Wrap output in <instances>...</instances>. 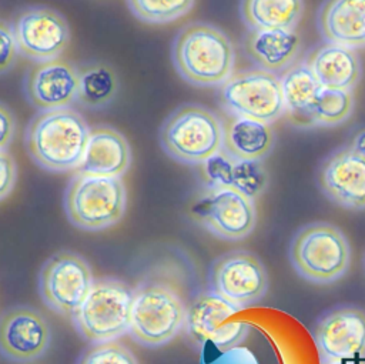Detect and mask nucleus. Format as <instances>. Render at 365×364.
Instances as JSON below:
<instances>
[{
    "instance_id": "nucleus-14",
    "label": "nucleus",
    "mask_w": 365,
    "mask_h": 364,
    "mask_svg": "<svg viewBox=\"0 0 365 364\" xmlns=\"http://www.w3.org/2000/svg\"><path fill=\"white\" fill-rule=\"evenodd\" d=\"M314 341L324 364L365 357V311L341 305L324 313L314 328Z\"/></svg>"
},
{
    "instance_id": "nucleus-5",
    "label": "nucleus",
    "mask_w": 365,
    "mask_h": 364,
    "mask_svg": "<svg viewBox=\"0 0 365 364\" xmlns=\"http://www.w3.org/2000/svg\"><path fill=\"white\" fill-rule=\"evenodd\" d=\"M127 206L121 177H101L76 171L64 191L68 221L86 231H101L117 224Z\"/></svg>"
},
{
    "instance_id": "nucleus-18",
    "label": "nucleus",
    "mask_w": 365,
    "mask_h": 364,
    "mask_svg": "<svg viewBox=\"0 0 365 364\" xmlns=\"http://www.w3.org/2000/svg\"><path fill=\"white\" fill-rule=\"evenodd\" d=\"M204 187L232 188L255 200L268 186V173L258 160H242L220 150L200 164Z\"/></svg>"
},
{
    "instance_id": "nucleus-7",
    "label": "nucleus",
    "mask_w": 365,
    "mask_h": 364,
    "mask_svg": "<svg viewBox=\"0 0 365 364\" xmlns=\"http://www.w3.org/2000/svg\"><path fill=\"white\" fill-rule=\"evenodd\" d=\"M134 290L113 277L94 280L81 307L71 317L78 334L93 344L115 341L130 330Z\"/></svg>"
},
{
    "instance_id": "nucleus-20",
    "label": "nucleus",
    "mask_w": 365,
    "mask_h": 364,
    "mask_svg": "<svg viewBox=\"0 0 365 364\" xmlns=\"http://www.w3.org/2000/svg\"><path fill=\"white\" fill-rule=\"evenodd\" d=\"M315 80L327 89L352 90L361 79V61L354 49L335 43L314 47L304 60Z\"/></svg>"
},
{
    "instance_id": "nucleus-17",
    "label": "nucleus",
    "mask_w": 365,
    "mask_h": 364,
    "mask_svg": "<svg viewBox=\"0 0 365 364\" xmlns=\"http://www.w3.org/2000/svg\"><path fill=\"white\" fill-rule=\"evenodd\" d=\"M324 194L348 210H365V158L349 146L331 153L318 171Z\"/></svg>"
},
{
    "instance_id": "nucleus-26",
    "label": "nucleus",
    "mask_w": 365,
    "mask_h": 364,
    "mask_svg": "<svg viewBox=\"0 0 365 364\" xmlns=\"http://www.w3.org/2000/svg\"><path fill=\"white\" fill-rule=\"evenodd\" d=\"M77 67V103L87 110H103L108 107L120 91L117 71L104 61H90Z\"/></svg>"
},
{
    "instance_id": "nucleus-15",
    "label": "nucleus",
    "mask_w": 365,
    "mask_h": 364,
    "mask_svg": "<svg viewBox=\"0 0 365 364\" xmlns=\"http://www.w3.org/2000/svg\"><path fill=\"white\" fill-rule=\"evenodd\" d=\"M51 328L46 317L26 305L0 314V354L14 363H30L46 354Z\"/></svg>"
},
{
    "instance_id": "nucleus-2",
    "label": "nucleus",
    "mask_w": 365,
    "mask_h": 364,
    "mask_svg": "<svg viewBox=\"0 0 365 364\" xmlns=\"http://www.w3.org/2000/svg\"><path fill=\"white\" fill-rule=\"evenodd\" d=\"M171 60L187 83L197 87H220L234 73L235 50L221 29L192 21L181 27L174 37Z\"/></svg>"
},
{
    "instance_id": "nucleus-29",
    "label": "nucleus",
    "mask_w": 365,
    "mask_h": 364,
    "mask_svg": "<svg viewBox=\"0 0 365 364\" xmlns=\"http://www.w3.org/2000/svg\"><path fill=\"white\" fill-rule=\"evenodd\" d=\"M77 364H138L133 351L121 343H97L87 348Z\"/></svg>"
},
{
    "instance_id": "nucleus-30",
    "label": "nucleus",
    "mask_w": 365,
    "mask_h": 364,
    "mask_svg": "<svg viewBox=\"0 0 365 364\" xmlns=\"http://www.w3.org/2000/svg\"><path fill=\"white\" fill-rule=\"evenodd\" d=\"M19 47L10 23L0 20V76L9 73L17 63Z\"/></svg>"
},
{
    "instance_id": "nucleus-12",
    "label": "nucleus",
    "mask_w": 365,
    "mask_h": 364,
    "mask_svg": "<svg viewBox=\"0 0 365 364\" xmlns=\"http://www.w3.org/2000/svg\"><path fill=\"white\" fill-rule=\"evenodd\" d=\"M20 54L38 63L61 57L70 43L66 17L48 6H26L10 21Z\"/></svg>"
},
{
    "instance_id": "nucleus-27",
    "label": "nucleus",
    "mask_w": 365,
    "mask_h": 364,
    "mask_svg": "<svg viewBox=\"0 0 365 364\" xmlns=\"http://www.w3.org/2000/svg\"><path fill=\"white\" fill-rule=\"evenodd\" d=\"M354 104L352 91L321 87L312 107L314 126L329 127L346 121L354 111Z\"/></svg>"
},
{
    "instance_id": "nucleus-8",
    "label": "nucleus",
    "mask_w": 365,
    "mask_h": 364,
    "mask_svg": "<svg viewBox=\"0 0 365 364\" xmlns=\"http://www.w3.org/2000/svg\"><path fill=\"white\" fill-rule=\"evenodd\" d=\"M218 100L227 114L269 124L285 113L281 79L262 69L232 73L220 86Z\"/></svg>"
},
{
    "instance_id": "nucleus-22",
    "label": "nucleus",
    "mask_w": 365,
    "mask_h": 364,
    "mask_svg": "<svg viewBox=\"0 0 365 364\" xmlns=\"http://www.w3.org/2000/svg\"><path fill=\"white\" fill-rule=\"evenodd\" d=\"M222 128V150L235 158L261 161L274 147L275 134L269 123L225 113Z\"/></svg>"
},
{
    "instance_id": "nucleus-33",
    "label": "nucleus",
    "mask_w": 365,
    "mask_h": 364,
    "mask_svg": "<svg viewBox=\"0 0 365 364\" xmlns=\"http://www.w3.org/2000/svg\"><path fill=\"white\" fill-rule=\"evenodd\" d=\"M349 147L362 158H365V128H361L351 140Z\"/></svg>"
},
{
    "instance_id": "nucleus-9",
    "label": "nucleus",
    "mask_w": 365,
    "mask_h": 364,
    "mask_svg": "<svg viewBox=\"0 0 365 364\" xmlns=\"http://www.w3.org/2000/svg\"><path fill=\"white\" fill-rule=\"evenodd\" d=\"M190 213L211 234L230 241L248 237L257 223L254 200L224 187H204L194 198Z\"/></svg>"
},
{
    "instance_id": "nucleus-16",
    "label": "nucleus",
    "mask_w": 365,
    "mask_h": 364,
    "mask_svg": "<svg viewBox=\"0 0 365 364\" xmlns=\"http://www.w3.org/2000/svg\"><path fill=\"white\" fill-rule=\"evenodd\" d=\"M23 93L38 111L70 107L77 103L78 67L61 57L33 63L26 70Z\"/></svg>"
},
{
    "instance_id": "nucleus-13",
    "label": "nucleus",
    "mask_w": 365,
    "mask_h": 364,
    "mask_svg": "<svg viewBox=\"0 0 365 364\" xmlns=\"http://www.w3.org/2000/svg\"><path fill=\"white\" fill-rule=\"evenodd\" d=\"M210 290L240 310L255 304L268 290L265 266L251 251L225 253L211 266Z\"/></svg>"
},
{
    "instance_id": "nucleus-10",
    "label": "nucleus",
    "mask_w": 365,
    "mask_h": 364,
    "mask_svg": "<svg viewBox=\"0 0 365 364\" xmlns=\"http://www.w3.org/2000/svg\"><path fill=\"white\" fill-rule=\"evenodd\" d=\"M93 284V271L86 258L68 250L53 254L38 275V290L46 305L67 317L77 313Z\"/></svg>"
},
{
    "instance_id": "nucleus-6",
    "label": "nucleus",
    "mask_w": 365,
    "mask_h": 364,
    "mask_svg": "<svg viewBox=\"0 0 365 364\" xmlns=\"http://www.w3.org/2000/svg\"><path fill=\"white\" fill-rule=\"evenodd\" d=\"M187 307L174 287L141 283L134 290L128 334L141 345L160 347L184 330Z\"/></svg>"
},
{
    "instance_id": "nucleus-32",
    "label": "nucleus",
    "mask_w": 365,
    "mask_h": 364,
    "mask_svg": "<svg viewBox=\"0 0 365 364\" xmlns=\"http://www.w3.org/2000/svg\"><path fill=\"white\" fill-rule=\"evenodd\" d=\"M17 133V118L7 104L0 101V150H7Z\"/></svg>"
},
{
    "instance_id": "nucleus-31",
    "label": "nucleus",
    "mask_w": 365,
    "mask_h": 364,
    "mask_svg": "<svg viewBox=\"0 0 365 364\" xmlns=\"http://www.w3.org/2000/svg\"><path fill=\"white\" fill-rule=\"evenodd\" d=\"M17 181V164L7 150H0V201L14 188Z\"/></svg>"
},
{
    "instance_id": "nucleus-24",
    "label": "nucleus",
    "mask_w": 365,
    "mask_h": 364,
    "mask_svg": "<svg viewBox=\"0 0 365 364\" xmlns=\"http://www.w3.org/2000/svg\"><path fill=\"white\" fill-rule=\"evenodd\" d=\"M281 86L285 106L284 114L288 121L298 128L315 127L312 107L322 86L315 80L304 61L284 70Z\"/></svg>"
},
{
    "instance_id": "nucleus-19",
    "label": "nucleus",
    "mask_w": 365,
    "mask_h": 364,
    "mask_svg": "<svg viewBox=\"0 0 365 364\" xmlns=\"http://www.w3.org/2000/svg\"><path fill=\"white\" fill-rule=\"evenodd\" d=\"M131 161L128 140L118 130L100 124L90 127L84 157L76 171L101 177H121L130 168Z\"/></svg>"
},
{
    "instance_id": "nucleus-25",
    "label": "nucleus",
    "mask_w": 365,
    "mask_h": 364,
    "mask_svg": "<svg viewBox=\"0 0 365 364\" xmlns=\"http://www.w3.org/2000/svg\"><path fill=\"white\" fill-rule=\"evenodd\" d=\"M302 0H241V19L250 30H294L301 20Z\"/></svg>"
},
{
    "instance_id": "nucleus-23",
    "label": "nucleus",
    "mask_w": 365,
    "mask_h": 364,
    "mask_svg": "<svg viewBox=\"0 0 365 364\" xmlns=\"http://www.w3.org/2000/svg\"><path fill=\"white\" fill-rule=\"evenodd\" d=\"M301 39L294 30H248L244 51L262 70L282 71L294 64Z\"/></svg>"
},
{
    "instance_id": "nucleus-1",
    "label": "nucleus",
    "mask_w": 365,
    "mask_h": 364,
    "mask_svg": "<svg viewBox=\"0 0 365 364\" xmlns=\"http://www.w3.org/2000/svg\"><path fill=\"white\" fill-rule=\"evenodd\" d=\"M90 127L74 108L37 111L24 130L30 158L51 173L77 170L87 147Z\"/></svg>"
},
{
    "instance_id": "nucleus-4",
    "label": "nucleus",
    "mask_w": 365,
    "mask_h": 364,
    "mask_svg": "<svg viewBox=\"0 0 365 364\" xmlns=\"http://www.w3.org/2000/svg\"><path fill=\"white\" fill-rule=\"evenodd\" d=\"M288 254L298 275L322 285L342 278L351 263V247L345 234L325 221L301 227L291 240Z\"/></svg>"
},
{
    "instance_id": "nucleus-11",
    "label": "nucleus",
    "mask_w": 365,
    "mask_h": 364,
    "mask_svg": "<svg viewBox=\"0 0 365 364\" xmlns=\"http://www.w3.org/2000/svg\"><path fill=\"white\" fill-rule=\"evenodd\" d=\"M240 308L218 294L204 291L187 307L185 335L198 347L211 343L220 350L241 344L248 335L250 325L237 318Z\"/></svg>"
},
{
    "instance_id": "nucleus-28",
    "label": "nucleus",
    "mask_w": 365,
    "mask_h": 364,
    "mask_svg": "<svg viewBox=\"0 0 365 364\" xmlns=\"http://www.w3.org/2000/svg\"><path fill=\"white\" fill-rule=\"evenodd\" d=\"M131 13L148 24H165L185 16L195 0H127Z\"/></svg>"
},
{
    "instance_id": "nucleus-3",
    "label": "nucleus",
    "mask_w": 365,
    "mask_h": 364,
    "mask_svg": "<svg viewBox=\"0 0 365 364\" xmlns=\"http://www.w3.org/2000/svg\"><path fill=\"white\" fill-rule=\"evenodd\" d=\"M160 146L173 160L200 166L222 150V118L200 104H181L163 121Z\"/></svg>"
},
{
    "instance_id": "nucleus-34",
    "label": "nucleus",
    "mask_w": 365,
    "mask_h": 364,
    "mask_svg": "<svg viewBox=\"0 0 365 364\" xmlns=\"http://www.w3.org/2000/svg\"><path fill=\"white\" fill-rule=\"evenodd\" d=\"M364 266H365V258H364Z\"/></svg>"
},
{
    "instance_id": "nucleus-21",
    "label": "nucleus",
    "mask_w": 365,
    "mask_h": 364,
    "mask_svg": "<svg viewBox=\"0 0 365 364\" xmlns=\"http://www.w3.org/2000/svg\"><path fill=\"white\" fill-rule=\"evenodd\" d=\"M318 29L327 43L365 46V0H325L318 11Z\"/></svg>"
}]
</instances>
